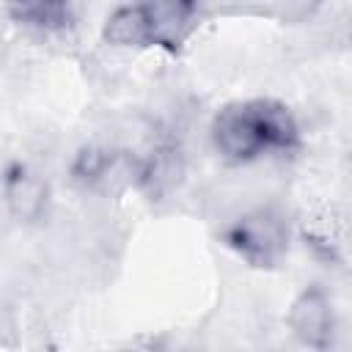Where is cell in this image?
I'll use <instances>...</instances> for the list:
<instances>
[{
	"mask_svg": "<svg viewBox=\"0 0 352 352\" xmlns=\"http://www.w3.org/2000/svg\"><path fill=\"white\" fill-rule=\"evenodd\" d=\"M223 239L248 264L270 267L286 250V226L272 209H253L239 220H234L226 228Z\"/></svg>",
	"mask_w": 352,
	"mask_h": 352,
	"instance_id": "obj_2",
	"label": "cell"
},
{
	"mask_svg": "<svg viewBox=\"0 0 352 352\" xmlns=\"http://www.w3.org/2000/svg\"><path fill=\"white\" fill-rule=\"evenodd\" d=\"M286 324L292 330V336L311 349H327L330 338H333V327H336V316H333V302L327 297V292L322 286H305L289 314H286Z\"/></svg>",
	"mask_w": 352,
	"mask_h": 352,
	"instance_id": "obj_3",
	"label": "cell"
},
{
	"mask_svg": "<svg viewBox=\"0 0 352 352\" xmlns=\"http://www.w3.org/2000/svg\"><path fill=\"white\" fill-rule=\"evenodd\" d=\"M138 6L148 16L154 47L168 52H176L198 22V0H138Z\"/></svg>",
	"mask_w": 352,
	"mask_h": 352,
	"instance_id": "obj_4",
	"label": "cell"
},
{
	"mask_svg": "<svg viewBox=\"0 0 352 352\" xmlns=\"http://www.w3.org/2000/svg\"><path fill=\"white\" fill-rule=\"evenodd\" d=\"M212 140L226 162L242 165L261 157L267 151V140H264L256 102L226 104L212 121Z\"/></svg>",
	"mask_w": 352,
	"mask_h": 352,
	"instance_id": "obj_1",
	"label": "cell"
},
{
	"mask_svg": "<svg viewBox=\"0 0 352 352\" xmlns=\"http://www.w3.org/2000/svg\"><path fill=\"white\" fill-rule=\"evenodd\" d=\"M74 0H8V14L14 22L33 30H63L72 22Z\"/></svg>",
	"mask_w": 352,
	"mask_h": 352,
	"instance_id": "obj_9",
	"label": "cell"
},
{
	"mask_svg": "<svg viewBox=\"0 0 352 352\" xmlns=\"http://www.w3.org/2000/svg\"><path fill=\"white\" fill-rule=\"evenodd\" d=\"M116 165H118L116 151H110L107 146L88 143L72 160V179L82 187H96L110 182V173L116 170Z\"/></svg>",
	"mask_w": 352,
	"mask_h": 352,
	"instance_id": "obj_10",
	"label": "cell"
},
{
	"mask_svg": "<svg viewBox=\"0 0 352 352\" xmlns=\"http://www.w3.org/2000/svg\"><path fill=\"white\" fill-rule=\"evenodd\" d=\"M3 201L14 220L36 223L47 209L50 190H47V182L36 170H30L22 162H14L8 165L3 176Z\"/></svg>",
	"mask_w": 352,
	"mask_h": 352,
	"instance_id": "obj_6",
	"label": "cell"
},
{
	"mask_svg": "<svg viewBox=\"0 0 352 352\" xmlns=\"http://www.w3.org/2000/svg\"><path fill=\"white\" fill-rule=\"evenodd\" d=\"M256 110H258V121L264 129L267 151L289 154L300 146V126L286 104L275 99H256Z\"/></svg>",
	"mask_w": 352,
	"mask_h": 352,
	"instance_id": "obj_8",
	"label": "cell"
},
{
	"mask_svg": "<svg viewBox=\"0 0 352 352\" xmlns=\"http://www.w3.org/2000/svg\"><path fill=\"white\" fill-rule=\"evenodd\" d=\"M184 179V157L176 143H157L146 157L135 160V176L132 182L154 201L170 195Z\"/></svg>",
	"mask_w": 352,
	"mask_h": 352,
	"instance_id": "obj_5",
	"label": "cell"
},
{
	"mask_svg": "<svg viewBox=\"0 0 352 352\" xmlns=\"http://www.w3.org/2000/svg\"><path fill=\"white\" fill-rule=\"evenodd\" d=\"M102 38L110 47H118V50L154 47V33H151L148 16H146V11L138 3H129V6L116 8L107 16L104 28H102Z\"/></svg>",
	"mask_w": 352,
	"mask_h": 352,
	"instance_id": "obj_7",
	"label": "cell"
}]
</instances>
